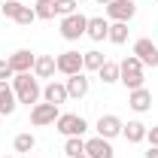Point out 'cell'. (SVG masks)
<instances>
[{"mask_svg":"<svg viewBox=\"0 0 158 158\" xmlns=\"http://www.w3.org/2000/svg\"><path fill=\"white\" fill-rule=\"evenodd\" d=\"M12 91H15V100H19V103H27V106L40 103V98H43L40 79L34 76V73H15V76H12Z\"/></svg>","mask_w":158,"mask_h":158,"instance_id":"6da1fadb","label":"cell"},{"mask_svg":"<svg viewBox=\"0 0 158 158\" xmlns=\"http://www.w3.org/2000/svg\"><path fill=\"white\" fill-rule=\"evenodd\" d=\"M143 70H146V67L140 64V58L128 55L125 61H118V82H122L128 91L143 88V85H146V73H143Z\"/></svg>","mask_w":158,"mask_h":158,"instance_id":"7a4b0ae2","label":"cell"},{"mask_svg":"<svg viewBox=\"0 0 158 158\" xmlns=\"http://www.w3.org/2000/svg\"><path fill=\"white\" fill-rule=\"evenodd\" d=\"M55 131H58L61 137H85V131H88V122L76 113H61L58 122H55Z\"/></svg>","mask_w":158,"mask_h":158,"instance_id":"3957f363","label":"cell"},{"mask_svg":"<svg viewBox=\"0 0 158 158\" xmlns=\"http://www.w3.org/2000/svg\"><path fill=\"white\" fill-rule=\"evenodd\" d=\"M85 27H88V19L76 9L73 15H64L61 19V37L67 40V43H76V40L85 37Z\"/></svg>","mask_w":158,"mask_h":158,"instance_id":"277c9868","label":"cell"},{"mask_svg":"<svg viewBox=\"0 0 158 158\" xmlns=\"http://www.w3.org/2000/svg\"><path fill=\"white\" fill-rule=\"evenodd\" d=\"M61 116V110L55 106V103H46V100H40V103H34L31 106V125L34 128H46V125H55Z\"/></svg>","mask_w":158,"mask_h":158,"instance_id":"5b68a950","label":"cell"},{"mask_svg":"<svg viewBox=\"0 0 158 158\" xmlns=\"http://www.w3.org/2000/svg\"><path fill=\"white\" fill-rule=\"evenodd\" d=\"M131 55H134V58H140V64H143V67H158V46H155L149 37L134 40Z\"/></svg>","mask_w":158,"mask_h":158,"instance_id":"8992f818","label":"cell"},{"mask_svg":"<svg viewBox=\"0 0 158 158\" xmlns=\"http://www.w3.org/2000/svg\"><path fill=\"white\" fill-rule=\"evenodd\" d=\"M55 67H58V73H64V76L85 73V70H82V52H76V49H67V52H61L58 58H55Z\"/></svg>","mask_w":158,"mask_h":158,"instance_id":"52a82bcc","label":"cell"},{"mask_svg":"<svg viewBox=\"0 0 158 158\" xmlns=\"http://www.w3.org/2000/svg\"><path fill=\"white\" fill-rule=\"evenodd\" d=\"M134 15H137L134 0H110L106 3V19L110 21H131Z\"/></svg>","mask_w":158,"mask_h":158,"instance_id":"ba28073f","label":"cell"},{"mask_svg":"<svg viewBox=\"0 0 158 158\" xmlns=\"http://www.w3.org/2000/svg\"><path fill=\"white\" fill-rule=\"evenodd\" d=\"M122 125H125V122H122L116 113H106V116H100V118H98L94 131H98V137L113 140V137H118V134H122Z\"/></svg>","mask_w":158,"mask_h":158,"instance_id":"9c48e42d","label":"cell"},{"mask_svg":"<svg viewBox=\"0 0 158 158\" xmlns=\"http://www.w3.org/2000/svg\"><path fill=\"white\" fill-rule=\"evenodd\" d=\"M85 155H88V158H116L113 140H103V137H88V140H85Z\"/></svg>","mask_w":158,"mask_h":158,"instance_id":"30bf717a","label":"cell"},{"mask_svg":"<svg viewBox=\"0 0 158 158\" xmlns=\"http://www.w3.org/2000/svg\"><path fill=\"white\" fill-rule=\"evenodd\" d=\"M64 85H67V94H70V100H82L85 94H88V88H91V79L85 76V73H73V76L64 79Z\"/></svg>","mask_w":158,"mask_h":158,"instance_id":"8fae6325","label":"cell"},{"mask_svg":"<svg viewBox=\"0 0 158 158\" xmlns=\"http://www.w3.org/2000/svg\"><path fill=\"white\" fill-rule=\"evenodd\" d=\"M9 67L15 70V73H31L34 70V61H37V55L31 52V49H15L12 55H9Z\"/></svg>","mask_w":158,"mask_h":158,"instance_id":"7c38bea8","label":"cell"},{"mask_svg":"<svg viewBox=\"0 0 158 158\" xmlns=\"http://www.w3.org/2000/svg\"><path fill=\"white\" fill-rule=\"evenodd\" d=\"M110 34V19L106 15H91L88 19V27H85V37L91 40V43H103Z\"/></svg>","mask_w":158,"mask_h":158,"instance_id":"4fadbf2b","label":"cell"},{"mask_svg":"<svg viewBox=\"0 0 158 158\" xmlns=\"http://www.w3.org/2000/svg\"><path fill=\"white\" fill-rule=\"evenodd\" d=\"M128 106H131L134 113H149V110H152V91H149L146 85L128 91Z\"/></svg>","mask_w":158,"mask_h":158,"instance_id":"5bb4252c","label":"cell"},{"mask_svg":"<svg viewBox=\"0 0 158 158\" xmlns=\"http://www.w3.org/2000/svg\"><path fill=\"white\" fill-rule=\"evenodd\" d=\"M43 100L46 103H55V106H61V103H67L70 100V94H67V85L64 82H46V88H43Z\"/></svg>","mask_w":158,"mask_h":158,"instance_id":"9a60e30c","label":"cell"},{"mask_svg":"<svg viewBox=\"0 0 158 158\" xmlns=\"http://www.w3.org/2000/svg\"><path fill=\"white\" fill-rule=\"evenodd\" d=\"M31 73H34L37 79H49V82H52V76L58 73V67H55V55H37Z\"/></svg>","mask_w":158,"mask_h":158,"instance_id":"2e32d148","label":"cell"},{"mask_svg":"<svg viewBox=\"0 0 158 158\" xmlns=\"http://www.w3.org/2000/svg\"><path fill=\"white\" fill-rule=\"evenodd\" d=\"M15 106H19V100H15V91H12V82L0 79V116H12Z\"/></svg>","mask_w":158,"mask_h":158,"instance_id":"e0dca14e","label":"cell"},{"mask_svg":"<svg viewBox=\"0 0 158 158\" xmlns=\"http://www.w3.org/2000/svg\"><path fill=\"white\" fill-rule=\"evenodd\" d=\"M146 131H149V128H146L140 118H131L128 125H122V137L128 140V143H143V140H146Z\"/></svg>","mask_w":158,"mask_h":158,"instance_id":"ac0fdd59","label":"cell"},{"mask_svg":"<svg viewBox=\"0 0 158 158\" xmlns=\"http://www.w3.org/2000/svg\"><path fill=\"white\" fill-rule=\"evenodd\" d=\"M103 52H98V49H88V52H82V70L85 73H98L100 67H103Z\"/></svg>","mask_w":158,"mask_h":158,"instance_id":"d6986e66","label":"cell"},{"mask_svg":"<svg viewBox=\"0 0 158 158\" xmlns=\"http://www.w3.org/2000/svg\"><path fill=\"white\" fill-rule=\"evenodd\" d=\"M106 40H110L113 46H125V43H128V21H110Z\"/></svg>","mask_w":158,"mask_h":158,"instance_id":"ffe728a7","label":"cell"},{"mask_svg":"<svg viewBox=\"0 0 158 158\" xmlns=\"http://www.w3.org/2000/svg\"><path fill=\"white\" fill-rule=\"evenodd\" d=\"M98 79L103 85H116L118 82V64L116 61H103V67L98 70Z\"/></svg>","mask_w":158,"mask_h":158,"instance_id":"44dd1931","label":"cell"},{"mask_svg":"<svg viewBox=\"0 0 158 158\" xmlns=\"http://www.w3.org/2000/svg\"><path fill=\"white\" fill-rule=\"evenodd\" d=\"M12 149H15V152H34V149H37V137H34L31 131L15 134V140H12Z\"/></svg>","mask_w":158,"mask_h":158,"instance_id":"7402d4cb","label":"cell"},{"mask_svg":"<svg viewBox=\"0 0 158 158\" xmlns=\"http://www.w3.org/2000/svg\"><path fill=\"white\" fill-rule=\"evenodd\" d=\"M85 152V137H64V155L73 158Z\"/></svg>","mask_w":158,"mask_h":158,"instance_id":"603a6c76","label":"cell"},{"mask_svg":"<svg viewBox=\"0 0 158 158\" xmlns=\"http://www.w3.org/2000/svg\"><path fill=\"white\" fill-rule=\"evenodd\" d=\"M15 24H21V27H31V24H34V21H37V12H34V6H24V3H21V9L19 12H15Z\"/></svg>","mask_w":158,"mask_h":158,"instance_id":"cb8c5ba5","label":"cell"},{"mask_svg":"<svg viewBox=\"0 0 158 158\" xmlns=\"http://www.w3.org/2000/svg\"><path fill=\"white\" fill-rule=\"evenodd\" d=\"M52 6H55V15H61V19H64V15H73V12H76V0H55V3H52Z\"/></svg>","mask_w":158,"mask_h":158,"instance_id":"d4e9b609","label":"cell"},{"mask_svg":"<svg viewBox=\"0 0 158 158\" xmlns=\"http://www.w3.org/2000/svg\"><path fill=\"white\" fill-rule=\"evenodd\" d=\"M34 12H37V19H43V21H52V19H55V6H52V3H37Z\"/></svg>","mask_w":158,"mask_h":158,"instance_id":"484cf974","label":"cell"},{"mask_svg":"<svg viewBox=\"0 0 158 158\" xmlns=\"http://www.w3.org/2000/svg\"><path fill=\"white\" fill-rule=\"evenodd\" d=\"M19 9H21V0H6V3H0V12H3L6 19H15Z\"/></svg>","mask_w":158,"mask_h":158,"instance_id":"4316f807","label":"cell"},{"mask_svg":"<svg viewBox=\"0 0 158 158\" xmlns=\"http://www.w3.org/2000/svg\"><path fill=\"white\" fill-rule=\"evenodd\" d=\"M12 76H15V70L9 67V61L0 58V79H3V82H12Z\"/></svg>","mask_w":158,"mask_h":158,"instance_id":"83f0119b","label":"cell"},{"mask_svg":"<svg viewBox=\"0 0 158 158\" xmlns=\"http://www.w3.org/2000/svg\"><path fill=\"white\" fill-rule=\"evenodd\" d=\"M146 140H149V146H158V125H152L146 131Z\"/></svg>","mask_w":158,"mask_h":158,"instance_id":"f1b7e54d","label":"cell"},{"mask_svg":"<svg viewBox=\"0 0 158 158\" xmlns=\"http://www.w3.org/2000/svg\"><path fill=\"white\" fill-rule=\"evenodd\" d=\"M143 158H158V146H149V149L143 152Z\"/></svg>","mask_w":158,"mask_h":158,"instance_id":"f546056e","label":"cell"},{"mask_svg":"<svg viewBox=\"0 0 158 158\" xmlns=\"http://www.w3.org/2000/svg\"><path fill=\"white\" fill-rule=\"evenodd\" d=\"M94 3H100V6H106V3H110V0H94Z\"/></svg>","mask_w":158,"mask_h":158,"instance_id":"4dcf8cb0","label":"cell"},{"mask_svg":"<svg viewBox=\"0 0 158 158\" xmlns=\"http://www.w3.org/2000/svg\"><path fill=\"white\" fill-rule=\"evenodd\" d=\"M37 3H55V0H37Z\"/></svg>","mask_w":158,"mask_h":158,"instance_id":"1f68e13d","label":"cell"},{"mask_svg":"<svg viewBox=\"0 0 158 158\" xmlns=\"http://www.w3.org/2000/svg\"><path fill=\"white\" fill-rule=\"evenodd\" d=\"M73 158H88V155H85V152H82V155H73Z\"/></svg>","mask_w":158,"mask_h":158,"instance_id":"d6a6232c","label":"cell"},{"mask_svg":"<svg viewBox=\"0 0 158 158\" xmlns=\"http://www.w3.org/2000/svg\"><path fill=\"white\" fill-rule=\"evenodd\" d=\"M3 158H19V155H3Z\"/></svg>","mask_w":158,"mask_h":158,"instance_id":"836d02e7","label":"cell"},{"mask_svg":"<svg viewBox=\"0 0 158 158\" xmlns=\"http://www.w3.org/2000/svg\"><path fill=\"white\" fill-rule=\"evenodd\" d=\"M76 3H85V0H76Z\"/></svg>","mask_w":158,"mask_h":158,"instance_id":"e575fe53","label":"cell"},{"mask_svg":"<svg viewBox=\"0 0 158 158\" xmlns=\"http://www.w3.org/2000/svg\"><path fill=\"white\" fill-rule=\"evenodd\" d=\"M0 3H6V0H0Z\"/></svg>","mask_w":158,"mask_h":158,"instance_id":"d590c367","label":"cell"},{"mask_svg":"<svg viewBox=\"0 0 158 158\" xmlns=\"http://www.w3.org/2000/svg\"><path fill=\"white\" fill-rule=\"evenodd\" d=\"M34 158H37V155H34Z\"/></svg>","mask_w":158,"mask_h":158,"instance_id":"8d00e7d4","label":"cell"}]
</instances>
